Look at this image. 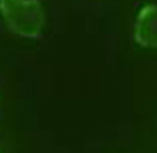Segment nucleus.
Returning a JSON list of instances; mask_svg holds the SVG:
<instances>
[{"instance_id": "f257e3e1", "label": "nucleus", "mask_w": 157, "mask_h": 153, "mask_svg": "<svg viewBox=\"0 0 157 153\" xmlns=\"http://www.w3.org/2000/svg\"><path fill=\"white\" fill-rule=\"evenodd\" d=\"M0 15L10 32L29 39L41 35L46 21L41 0H0Z\"/></svg>"}, {"instance_id": "f03ea898", "label": "nucleus", "mask_w": 157, "mask_h": 153, "mask_svg": "<svg viewBox=\"0 0 157 153\" xmlns=\"http://www.w3.org/2000/svg\"><path fill=\"white\" fill-rule=\"evenodd\" d=\"M135 42L149 49H157V4L142 6L134 23Z\"/></svg>"}]
</instances>
